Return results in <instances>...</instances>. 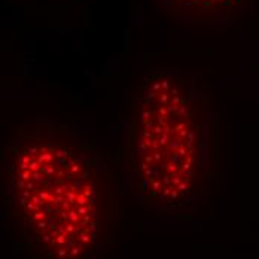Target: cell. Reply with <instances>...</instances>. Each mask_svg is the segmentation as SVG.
<instances>
[{"instance_id": "3", "label": "cell", "mask_w": 259, "mask_h": 259, "mask_svg": "<svg viewBox=\"0 0 259 259\" xmlns=\"http://www.w3.org/2000/svg\"><path fill=\"white\" fill-rule=\"evenodd\" d=\"M155 5L178 23L221 26L233 23L249 0H154Z\"/></svg>"}, {"instance_id": "1", "label": "cell", "mask_w": 259, "mask_h": 259, "mask_svg": "<svg viewBox=\"0 0 259 259\" xmlns=\"http://www.w3.org/2000/svg\"><path fill=\"white\" fill-rule=\"evenodd\" d=\"M3 203L30 259H102L115 246L122 183L96 142L66 121L34 116L8 130Z\"/></svg>"}, {"instance_id": "2", "label": "cell", "mask_w": 259, "mask_h": 259, "mask_svg": "<svg viewBox=\"0 0 259 259\" xmlns=\"http://www.w3.org/2000/svg\"><path fill=\"white\" fill-rule=\"evenodd\" d=\"M124 182L146 213L188 218L219 186V109L200 72L151 70L128 90Z\"/></svg>"}]
</instances>
